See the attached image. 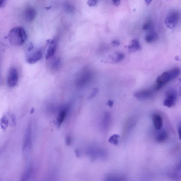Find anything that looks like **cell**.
I'll return each mask as SVG.
<instances>
[{"label":"cell","instance_id":"cell-2","mask_svg":"<svg viewBox=\"0 0 181 181\" xmlns=\"http://www.w3.org/2000/svg\"><path fill=\"white\" fill-rule=\"evenodd\" d=\"M180 69L175 68L162 73L158 76L156 79L157 84L164 86V85L177 77L180 74Z\"/></svg>","mask_w":181,"mask_h":181},{"label":"cell","instance_id":"cell-24","mask_svg":"<svg viewBox=\"0 0 181 181\" xmlns=\"http://www.w3.org/2000/svg\"><path fill=\"white\" fill-rule=\"evenodd\" d=\"M152 26V22L151 21L148 20L143 25V29L145 31H147L151 29Z\"/></svg>","mask_w":181,"mask_h":181},{"label":"cell","instance_id":"cell-28","mask_svg":"<svg viewBox=\"0 0 181 181\" xmlns=\"http://www.w3.org/2000/svg\"><path fill=\"white\" fill-rule=\"evenodd\" d=\"M66 144L67 145H69L71 142V138L69 136H68L66 137Z\"/></svg>","mask_w":181,"mask_h":181},{"label":"cell","instance_id":"cell-31","mask_svg":"<svg viewBox=\"0 0 181 181\" xmlns=\"http://www.w3.org/2000/svg\"><path fill=\"white\" fill-rule=\"evenodd\" d=\"M113 104H114V102H113L112 100H109L107 103V104L108 105V106L110 107L113 106Z\"/></svg>","mask_w":181,"mask_h":181},{"label":"cell","instance_id":"cell-6","mask_svg":"<svg viewBox=\"0 0 181 181\" xmlns=\"http://www.w3.org/2000/svg\"><path fill=\"white\" fill-rule=\"evenodd\" d=\"M179 14L176 12H171L166 17L165 24L168 29H174L178 24L179 20Z\"/></svg>","mask_w":181,"mask_h":181},{"label":"cell","instance_id":"cell-16","mask_svg":"<svg viewBox=\"0 0 181 181\" xmlns=\"http://www.w3.org/2000/svg\"><path fill=\"white\" fill-rule=\"evenodd\" d=\"M110 121V115L109 112L104 113L102 118L101 122L102 127L104 130L108 128Z\"/></svg>","mask_w":181,"mask_h":181},{"label":"cell","instance_id":"cell-20","mask_svg":"<svg viewBox=\"0 0 181 181\" xmlns=\"http://www.w3.org/2000/svg\"><path fill=\"white\" fill-rule=\"evenodd\" d=\"M32 172V168L30 166L26 170L21 178L20 181H28L29 179Z\"/></svg>","mask_w":181,"mask_h":181},{"label":"cell","instance_id":"cell-14","mask_svg":"<svg viewBox=\"0 0 181 181\" xmlns=\"http://www.w3.org/2000/svg\"><path fill=\"white\" fill-rule=\"evenodd\" d=\"M124 54L121 53H115L110 55L106 60L107 62L111 63H117L121 61L124 58Z\"/></svg>","mask_w":181,"mask_h":181},{"label":"cell","instance_id":"cell-5","mask_svg":"<svg viewBox=\"0 0 181 181\" xmlns=\"http://www.w3.org/2000/svg\"><path fill=\"white\" fill-rule=\"evenodd\" d=\"M19 81L18 71L15 68L12 67L10 69L7 77V84L11 87L16 86Z\"/></svg>","mask_w":181,"mask_h":181},{"label":"cell","instance_id":"cell-18","mask_svg":"<svg viewBox=\"0 0 181 181\" xmlns=\"http://www.w3.org/2000/svg\"><path fill=\"white\" fill-rule=\"evenodd\" d=\"M168 138L167 133L166 130H163L161 131L156 137L155 139L158 143H162L166 140Z\"/></svg>","mask_w":181,"mask_h":181},{"label":"cell","instance_id":"cell-9","mask_svg":"<svg viewBox=\"0 0 181 181\" xmlns=\"http://www.w3.org/2000/svg\"><path fill=\"white\" fill-rule=\"evenodd\" d=\"M153 92L150 90H143L136 92L135 96L137 99L140 100L149 99L152 97Z\"/></svg>","mask_w":181,"mask_h":181},{"label":"cell","instance_id":"cell-17","mask_svg":"<svg viewBox=\"0 0 181 181\" xmlns=\"http://www.w3.org/2000/svg\"><path fill=\"white\" fill-rule=\"evenodd\" d=\"M159 38L158 34L155 31H151L145 37L146 42L148 43H152L156 42Z\"/></svg>","mask_w":181,"mask_h":181},{"label":"cell","instance_id":"cell-10","mask_svg":"<svg viewBox=\"0 0 181 181\" xmlns=\"http://www.w3.org/2000/svg\"><path fill=\"white\" fill-rule=\"evenodd\" d=\"M50 46L48 49L45 58L46 60H49L54 56L56 52L57 42L56 40L53 39L48 42Z\"/></svg>","mask_w":181,"mask_h":181},{"label":"cell","instance_id":"cell-30","mask_svg":"<svg viewBox=\"0 0 181 181\" xmlns=\"http://www.w3.org/2000/svg\"><path fill=\"white\" fill-rule=\"evenodd\" d=\"M120 1H113V3L114 4L115 6H119L120 3Z\"/></svg>","mask_w":181,"mask_h":181},{"label":"cell","instance_id":"cell-23","mask_svg":"<svg viewBox=\"0 0 181 181\" xmlns=\"http://www.w3.org/2000/svg\"><path fill=\"white\" fill-rule=\"evenodd\" d=\"M8 125V120L6 117H2L1 120V126L2 129H6Z\"/></svg>","mask_w":181,"mask_h":181},{"label":"cell","instance_id":"cell-4","mask_svg":"<svg viewBox=\"0 0 181 181\" xmlns=\"http://www.w3.org/2000/svg\"><path fill=\"white\" fill-rule=\"evenodd\" d=\"M32 127L31 124H29L25 132L23 145V151L25 154H27L31 151L32 146Z\"/></svg>","mask_w":181,"mask_h":181},{"label":"cell","instance_id":"cell-1","mask_svg":"<svg viewBox=\"0 0 181 181\" xmlns=\"http://www.w3.org/2000/svg\"><path fill=\"white\" fill-rule=\"evenodd\" d=\"M10 43L15 46H21L27 39V35L24 29L22 27H17L12 28L8 34Z\"/></svg>","mask_w":181,"mask_h":181},{"label":"cell","instance_id":"cell-35","mask_svg":"<svg viewBox=\"0 0 181 181\" xmlns=\"http://www.w3.org/2000/svg\"><path fill=\"white\" fill-rule=\"evenodd\" d=\"M180 95H181V89L180 90Z\"/></svg>","mask_w":181,"mask_h":181},{"label":"cell","instance_id":"cell-13","mask_svg":"<svg viewBox=\"0 0 181 181\" xmlns=\"http://www.w3.org/2000/svg\"><path fill=\"white\" fill-rule=\"evenodd\" d=\"M153 124L156 129L160 130L162 129L163 124V119L159 115L154 114L152 116Z\"/></svg>","mask_w":181,"mask_h":181},{"label":"cell","instance_id":"cell-26","mask_svg":"<svg viewBox=\"0 0 181 181\" xmlns=\"http://www.w3.org/2000/svg\"><path fill=\"white\" fill-rule=\"evenodd\" d=\"M98 92V89H95L93 90L92 92L90 94L89 97V99L90 98H92L95 96V95L97 94Z\"/></svg>","mask_w":181,"mask_h":181},{"label":"cell","instance_id":"cell-12","mask_svg":"<svg viewBox=\"0 0 181 181\" xmlns=\"http://www.w3.org/2000/svg\"><path fill=\"white\" fill-rule=\"evenodd\" d=\"M42 57V53L41 51H38L33 53V54L30 55L27 57V61L30 64H33L36 63L40 60H41Z\"/></svg>","mask_w":181,"mask_h":181},{"label":"cell","instance_id":"cell-27","mask_svg":"<svg viewBox=\"0 0 181 181\" xmlns=\"http://www.w3.org/2000/svg\"><path fill=\"white\" fill-rule=\"evenodd\" d=\"M175 170L178 171H181V161L175 167Z\"/></svg>","mask_w":181,"mask_h":181},{"label":"cell","instance_id":"cell-22","mask_svg":"<svg viewBox=\"0 0 181 181\" xmlns=\"http://www.w3.org/2000/svg\"><path fill=\"white\" fill-rule=\"evenodd\" d=\"M120 137L119 135H114L112 136L109 139V142L112 144L117 145L118 143V140Z\"/></svg>","mask_w":181,"mask_h":181},{"label":"cell","instance_id":"cell-32","mask_svg":"<svg viewBox=\"0 0 181 181\" xmlns=\"http://www.w3.org/2000/svg\"><path fill=\"white\" fill-rule=\"evenodd\" d=\"M112 44L115 46H117L119 45V42L117 41H113L112 42Z\"/></svg>","mask_w":181,"mask_h":181},{"label":"cell","instance_id":"cell-15","mask_svg":"<svg viewBox=\"0 0 181 181\" xmlns=\"http://www.w3.org/2000/svg\"><path fill=\"white\" fill-rule=\"evenodd\" d=\"M61 65V59L59 57H55L53 58L50 62V68L53 71H57L60 69Z\"/></svg>","mask_w":181,"mask_h":181},{"label":"cell","instance_id":"cell-34","mask_svg":"<svg viewBox=\"0 0 181 181\" xmlns=\"http://www.w3.org/2000/svg\"><path fill=\"white\" fill-rule=\"evenodd\" d=\"M152 2V1H145L146 4H147V5H149L150 4L151 2Z\"/></svg>","mask_w":181,"mask_h":181},{"label":"cell","instance_id":"cell-33","mask_svg":"<svg viewBox=\"0 0 181 181\" xmlns=\"http://www.w3.org/2000/svg\"><path fill=\"white\" fill-rule=\"evenodd\" d=\"M178 134L179 135V139L181 140V126L179 128V129L178 130Z\"/></svg>","mask_w":181,"mask_h":181},{"label":"cell","instance_id":"cell-29","mask_svg":"<svg viewBox=\"0 0 181 181\" xmlns=\"http://www.w3.org/2000/svg\"><path fill=\"white\" fill-rule=\"evenodd\" d=\"M6 1H5V0H2L1 2V4H0V7H1V8H3L6 5Z\"/></svg>","mask_w":181,"mask_h":181},{"label":"cell","instance_id":"cell-11","mask_svg":"<svg viewBox=\"0 0 181 181\" xmlns=\"http://www.w3.org/2000/svg\"><path fill=\"white\" fill-rule=\"evenodd\" d=\"M68 110V107H64L62 108L59 112L57 117L56 121L57 126L59 127L61 126L66 119Z\"/></svg>","mask_w":181,"mask_h":181},{"label":"cell","instance_id":"cell-21","mask_svg":"<svg viewBox=\"0 0 181 181\" xmlns=\"http://www.w3.org/2000/svg\"><path fill=\"white\" fill-rule=\"evenodd\" d=\"M135 124V119L134 118L130 119L126 123L125 126V132H129L131 130L133 127L134 126Z\"/></svg>","mask_w":181,"mask_h":181},{"label":"cell","instance_id":"cell-7","mask_svg":"<svg viewBox=\"0 0 181 181\" xmlns=\"http://www.w3.org/2000/svg\"><path fill=\"white\" fill-rule=\"evenodd\" d=\"M177 99L176 93L173 90H170L167 92L165 99L163 102L164 106L168 108L172 107L175 105Z\"/></svg>","mask_w":181,"mask_h":181},{"label":"cell","instance_id":"cell-19","mask_svg":"<svg viewBox=\"0 0 181 181\" xmlns=\"http://www.w3.org/2000/svg\"><path fill=\"white\" fill-rule=\"evenodd\" d=\"M141 49L140 44L137 40L134 39L131 42V44L128 47L129 52H133Z\"/></svg>","mask_w":181,"mask_h":181},{"label":"cell","instance_id":"cell-25","mask_svg":"<svg viewBox=\"0 0 181 181\" xmlns=\"http://www.w3.org/2000/svg\"><path fill=\"white\" fill-rule=\"evenodd\" d=\"M97 3L96 1H89L87 2V4L90 7H94L95 6Z\"/></svg>","mask_w":181,"mask_h":181},{"label":"cell","instance_id":"cell-3","mask_svg":"<svg viewBox=\"0 0 181 181\" xmlns=\"http://www.w3.org/2000/svg\"><path fill=\"white\" fill-rule=\"evenodd\" d=\"M92 77V72L87 69H84L78 74L75 80V84L78 87H83L91 80Z\"/></svg>","mask_w":181,"mask_h":181},{"label":"cell","instance_id":"cell-8","mask_svg":"<svg viewBox=\"0 0 181 181\" xmlns=\"http://www.w3.org/2000/svg\"><path fill=\"white\" fill-rule=\"evenodd\" d=\"M37 11L33 7H28L25 9L24 12V19L28 22L34 20L37 15Z\"/></svg>","mask_w":181,"mask_h":181}]
</instances>
